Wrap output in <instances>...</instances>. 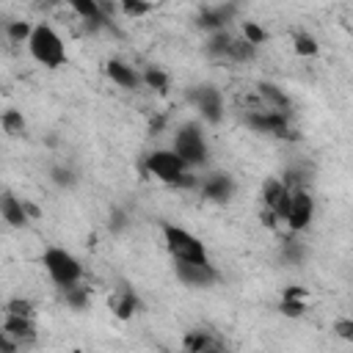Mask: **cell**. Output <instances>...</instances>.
I'll return each instance as SVG.
<instances>
[{"instance_id": "obj_1", "label": "cell", "mask_w": 353, "mask_h": 353, "mask_svg": "<svg viewBox=\"0 0 353 353\" xmlns=\"http://www.w3.org/2000/svg\"><path fill=\"white\" fill-rule=\"evenodd\" d=\"M28 47H30V55H33L41 66L58 69V66H63V61H66V47H63L61 36H58L50 25H36V28L30 30Z\"/></svg>"}, {"instance_id": "obj_9", "label": "cell", "mask_w": 353, "mask_h": 353, "mask_svg": "<svg viewBox=\"0 0 353 353\" xmlns=\"http://www.w3.org/2000/svg\"><path fill=\"white\" fill-rule=\"evenodd\" d=\"M290 196H292V190H287L284 188V182H279V179H268L265 182V188H262V201H265V207H268V212H273L276 218H287V210H290Z\"/></svg>"}, {"instance_id": "obj_15", "label": "cell", "mask_w": 353, "mask_h": 353, "mask_svg": "<svg viewBox=\"0 0 353 353\" xmlns=\"http://www.w3.org/2000/svg\"><path fill=\"white\" fill-rule=\"evenodd\" d=\"M232 14H234V6H223V8L215 6V8H207V11L199 17V25H201V28H221Z\"/></svg>"}, {"instance_id": "obj_22", "label": "cell", "mask_w": 353, "mask_h": 353, "mask_svg": "<svg viewBox=\"0 0 353 353\" xmlns=\"http://www.w3.org/2000/svg\"><path fill=\"white\" fill-rule=\"evenodd\" d=\"M295 52L298 55H314L317 52V41L309 33H298L295 36Z\"/></svg>"}, {"instance_id": "obj_16", "label": "cell", "mask_w": 353, "mask_h": 353, "mask_svg": "<svg viewBox=\"0 0 353 353\" xmlns=\"http://www.w3.org/2000/svg\"><path fill=\"white\" fill-rule=\"evenodd\" d=\"M72 8L85 19V22H91V28L94 25H99L105 17H102V6L99 3H94V0H74L72 3Z\"/></svg>"}, {"instance_id": "obj_3", "label": "cell", "mask_w": 353, "mask_h": 353, "mask_svg": "<svg viewBox=\"0 0 353 353\" xmlns=\"http://www.w3.org/2000/svg\"><path fill=\"white\" fill-rule=\"evenodd\" d=\"M50 279L63 290V287H72L80 281L83 276V265L77 262V256H72L66 248H47L44 256H41Z\"/></svg>"}, {"instance_id": "obj_32", "label": "cell", "mask_w": 353, "mask_h": 353, "mask_svg": "<svg viewBox=\"0 0 353 353\" xmlns=\"http://www.w3.org/2000/svg\"><path fill=\"white\" fill-rule=\"evenodd\" d=\"M284 298H301V301H303L306 292H303L301 287H290V290H284Z\"/></svg>"}, {"instance_id": "obj_4", "label": "cell", "mask_w": 353, "mask_h": 353, "mask_svg": "<svg viewBox=\"0 0 353 353\" xmlns=\"http://www.w3.org/2000/svg\"><path fill=\"white\" fill-rule=\"evenodd\" d=\"M146 171L168 185H193V179H188L185 174V163L171 149H157L146 154Z\"/></svg>"}, {"instance_id": "obj_13", "label": "cell", "mask_w": 353, "mask_h": 353, "mask_svg": "<svg viewBox=\"0 0 353 353\" xmlns=\"http://www.w3.org/2000/svg\"><path fill=\"white\" fill-rule=\"evenodd\" d=\"M3 331H6L17 345H19V342H33V339H36V328H33L30 317H14V314H8Z\"/></svg>"}, {"instance_id": "obj_18", "label": "cell", "mask_w": 353, "mask_h": 353, "mask_svg": "<svg viewBox=\"0 0 353 353\" xmlns=\"http://www.w3.org/2000/svg\"><path fill=\"white\" fill-rule=\"evenodd\" d=\"M226 58H232V61H251L254 58V47L248 41H243V39H232L229 47H226Z\"/></svg>"}, {"instance_id": "obj_26", "label": "cell", "mask_w": 353, "mask_h": 353, "mask_svg": "<svg viewBox=\"0 0 353 353\" xmlns=\"http://www.w3.org/2000/svg\"><path fill=\"white\" fill-rule=\"evenodd\" d=\"M6 312L14 314V317H30V314H33V306H30V301L14 298V301H8V309H6Z\"/></svg>"}, {"instance_id": "obj_20", "label": "cell", "mask_w": 353, "mask_h": 353, "mask_svg": "<svg viewBox=\"0 0 353 353\" xmlns=\"http://www.w3.org/2000/svg\"><path fill=\"white\" fill-rule=\"evenodd\" d=\"M63 298H66V303H69V306H74V309H83V306L88 303V292H85L80 284L63 287Z\"/></svg>"}, {"instance_id": "obj_29", "label": "cell", "mask_w": 353, "mask_h": 353, "mask_svg": "<svg viewBox=\"0 0 353 353\" xmlns=\"http://www.w3.org/2000/svg\"><path fill=\"white\" fill-rule=\"evenodd\" d=\"M336 334L342 339H353V320H339L336 323Z\"/></svg>"}, {"instance_id": "obj_7", "label": "cell", "mask_w": 353, "mask_h": 353, "mask_svg": "<svg viewBox=\"0 0 353 353\" xmlns=\"http://www.w3.org/2000/svg\"><path fill=\"white\" fill-rule=\"evenodd\" d=\"M179 281L190 284V287H207L212 281H218V270L210 262H176L174 265Z\"/></svg>"}, {"instance_id": "obj_12", "label": "cell", "mask_w": 353, "mask_h": 353, "mask_svg": "<svg viewBox=\"0 0 353 353\" xmlns=\"http://www.w3.org/2000/svg\"><path fill=\"white\" fill-rule=\"evenodd\" d=\"M232 190H234V185H232V179H229L226 174H212V176L201 185V193H204V199H210V201H226V199L232 196Z\"/></svg>"}, {"instance_id": "obj_2", "label": "cell", "mask_w": 353, "mask_h": 353, "mask_svg": "<svg viewBox=\"0 0 353 353\" xmlns=\"http://www.w3.org/2000/svg\"><path fill=\"white\" fill-rule=\"evenodd\" d=\"M163 237H165V248L174 256V262H210L204 243L199 237H193L188 229L165 223L163 226Z\"/></svg>"}, {"instance_id": "obj_19", "label": "cell", "mask_w": 353, "mask_h": 353, "mask_svg": "<svg viewBox=\"0 0 353 353\" xmlns=\"http://www.w3.org/2000/svg\"><path fill=\"white\" fill-rule=\"evenodd\" d=\"M0 124H3V130H6L8 135H22V132H25V119H22L19 110H6V113L0 116Z\"/></svg>"}, {"instance_id": "obj_25", "label": "cell", "mask_w": 353, "mask_h": 353, "mask_svg": "<svg viewBox=\"0 0 353 353\" xmlns=\"http://www.w3.org/2000/svg\"><path fill=\"white\" fill-rule=\"evenodd\" d=\"M121 11H124L127 17H143V14H149V11H152V3H141V0H127V3H121Z\"/></svg>"}, {"instance_id": "obj_11", "label": "cell", "mask_w": 353, "mask_h": 353, "mask_svg": "<svg viewBox=\"0 0 353 353\" xmlns=\"http://www.w3.org/2000/svg\"><path fill=\"white\" fill-rule=\"evenodd\" d=\"M0 215H3L11 226H25V223H28L25 204H22L14 193H0Z\"/></svg>"}, {"instance_id": "obj_33", "label": "cell", "mask_w": 353, "mask_h": 353, "mask_svg": "<svg viewBox=\"0 0 353 353\" xmlns=\"http://www.w3.org/2000/svg\"><path fill=\"white\" fill-rule=\"evenodd\" d=\"M199 353H226V350H223V347H221V345H218V339H212V342H210V345H207V347H201V350H199Z\"/></svg>"}, {"instance_id": "obj_21", "label": "cell", "mask_w": 353, "mask_h": 353, "mask_svg": "<svg viewBox=\"0 0 353 353\" xmlns=\"http://www.w3.org/2000/svg\"><path fill=\"white\" fill-rule=\"evenodd\" d=\"M268 39V33L256 25V22H243V41H248L251 47H256V44H262Z\"/></svg>"}, {"instance_id": "obj_8", "label": "cell", "mask_w": 353, "mask_h": 353, "mask_svg": "<svg viewBox=\"0 0 353 353\" xmlns=\"http://www.w3.org/2000/svg\"><path fill=\"white\" fill-rule=\"evenodd\" d=\"M190 102L201 110V116L207 121H221V113H223V99L221 94L212 88V85H199L190 91Z\"/></svg>"}, {"instance_id": "obj_17", "label": "cell", "mask_w": 353, "mask_h": 353, "mask_svg": "<svg viewBox=\"0 0 353 353\" xmlns=\"http://www.w3.org/2000/svg\"><path fill=\"white\" fill-rule=\"evenodd\" d=\"M135 309H138V298H135L130 290H124L119 298H113V312H116L121 320L132 317V314H135Z\"/></svg>"}, {"instance_id": "obj_5", "label": "cell", "mask_w": 353, "mask_h": 353, "mask_svg": "<svg viewBox=\"0 0 353 353\" xmlns=\"http://www.w3.org/2000/svg\"><path fill=\"white\" fill-rule=\"evenodd\" d=\"M171 152H174L185 165L204 163V160H207V141H204L199 124H185V127H179Z\"/></svg>"}, {"instance_id": "obj_31", "label": "cell", "mask_w": 353, "mask_h": 353, "mask_svg": "<svg viewBox=\"0 0 353 353\" xmlns=\"http://www.w3.org/2000/svg\"><path fill=\"white\" fill-rule=\"evenodd\" d=\"M52 176H55L58 185H72V182H74V179H72V171H63V168H55Z\"/></svg>"}, {"instance_id": "obj_14", "label": "cell", "mask_w": 353, "mask_h": 353, "mask_svg": "<svg viewBox=\"0 0 353 353\" xmlns=\"http://www.w3.org/2000/svg\"><path fill=\"white\" fill-rule=\"evenodd\" d=\"M105 72H108V77H110V80H113L116 85H121V88H135V85L141 83L138 72H135L132 66L121 63V61H108Z\"/></svg>"}, {"instance_id": "obj_24", "label": "cell", "mask_w": 353, "mask_h": 353, "mask_svg": "<svg viewBox=\"0 0 353 353\" xmlns=\"http://www.w3.org/2000/svg\"><path fill=\"white\" fill-rule=\"evenodd\" d=\"M279 309H281V314H287V317H301L303 309H306V303H303L301 298H284Z\"/></svg>"}, {"instance_id": "obj_6", "label": "cell", "mask_w": 353, "mask_h": 353, "mask_svg": "<svg viewBox=\"0 0 353 353\" xmlns=\"http://www.w3.org/2000/svg\"><path fill=\"white\" fill-rule=\"evenodd\" d=\"M312 215H314V199H312L303 188L292 190V196H290V210H287V218H284V221L290 223V229H292V232L306 229L309 221H312Z\"/></svg>"}, {"instance_id": "obj_23", "label": "cell", "mask_w": 353, "mask_h": 353, "mask_svg": "<svg viewBox=\"0 0 353 353\" xmlns=\"http://www.w3.org/2000/svg\"><path fill=\"white\" fill-rule=\"evenodd\" d=\"M143 80H146V85L154 88V91H165V88H168V77H165L160 69H149V72L143 74Z\"/></svg>"}, {"instance_id": "obj_30", "label": "cell", "mask_w": 353, "mask_h": 353, "mask_svg": "<svg viewBox=\"0 0 353 353\" xmlns=\"http://www.w3.org/2000/svg\"><path fill=\"white\" fill-rule=\"evenodd\" d=\"M0 353H17V342L6 331H0Z\"/></svg>"}, {"instance_id": "obj_27", "label": "cell", "mask_w": 353, "mask_h": 353, "mask_svg": "<svg viewBox=\"0 0 353 353\" xmlns=\"http://www.w3.org/2000/svg\"><path fill=\"white\" fill-rule=\"evenodd\" d=\"M30 25L28 22H11L8 25V36H11V41H22V39H30Z\"/></svg>"}, {"instance_id": "obj_10", "label": "cell", "mask_w": 353, "mask_h": 353, "mask_svg": "<svg viewBox=\"0 0 353 353\" xmlns=\"http://www.w3.org/2000/svg\"><path fill=\"white\" fill-rule=\"evenodd\" d=\"M248 124L259 132H273V135H287V116L279 110H256L248 116Z\"/></svg>"}, {"instance_id": "obj_28", "label": "cell", "mask_w": 353, "mask_h": 353, "mask_svg": "<svg viewBox=\"0 0 353 353\" xmlns=\"http://www.w3.org/2000/svg\"><path fill=\"white\" fill-rule=\"evenodd\" d=\"M262 94H265V97H270L279 108H287V97H284L281 91H276V85H268V83H265V85H262Z\"/></svg>"}]
</instances>
